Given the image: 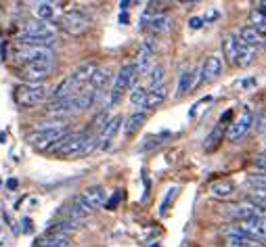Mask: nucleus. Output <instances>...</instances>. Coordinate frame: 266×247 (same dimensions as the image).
I'll list each match as a JSON object with an SVG mask.
<instances>
[{
  "label": "nucleus",
  "instance_id": "f257e3e1",
  "mask_svg": "<svg viewBox=\"0 0 266 247\" xmlns=\"http://www.w3.org/2000/svg\"><path fill=\"white\" fill-rule=\"evenodd\" d=\"M49 99V88L44 84H19L13 91V101L21 109H30Z\"/></svg>",
  "mask_w": 266,
  "mask_h": 247
},
{
  "label": "nucleus",
  "instance_id": "f03ea898",
  "mask_svg": "<svg viewBox=\"0 0 266 247\" xmlns=\"http://www.w3.org/2000/svg\"><path fill=\"white\" fill-rule=\"evenodd\" d=\"M65 134H68V126H42L34 132H30L26 141L36 147L38 151H49L59 139H63Z\"/></svg>",
  "mask_w": 266,
  "mask_h": 247
},
{
  "label": "nucleus",
  "instance_id": "7ed1b4c3",
  "mask_svg": "<svg viewBox=\"0 0 266 247\" xmlns=\"http://www.w3.org/2000/svg\"><path fill=\"white\" fill-rule=\"evenodd\" d=\"M55 72V61H36V63H26L19 67V78L26 80V84H42Z\"/></svg>",
  "mask_w": 266,
  "mask_h": 247
},
{
  "label": "nucleus",
  "instance_id": "20e7f679",
  "mask_svg": "<svg viewBox=\"0 0 266 247\" xmlns=\"http://www.w3.org/2000/svg\"><path fill=\"white\" fill-rule=\"evenodd\" d=\"M84 139H86V132H68V134H65L63 139H59L49 151L55 153L57 157H76V155H80V151H82Z\"/></svg>",
  "mask_w": 266,
  "mask_h": 247
},
{
  "label": "nucleus",
  "instance_id": "39448f33",
  "mask_svg": "<svg viewBox=\"0 0 266 247\" xmlns=\"http://www.w3.org/2000/svg\"><path fill=\"white\" fill-rule=\"evenodd\" d=\"M135 78H137V70H135V63H126L122 70L118 72L116 80H114V86H112V95H109V103L116 105L120 103V99L124 97L126 91H130V86L135 84Z\"/></svg>",
  "mask_w": 266,
  "mask_h": 247
},
{
  "label": "nucleus",
  "instance_id": "423d86ee",
  "mask_svg": "<svg viewBox=\"0 0 266 247\" xmlns=\"http://www.w3.org/2000/svg\"><path fill=\"white\" fill-rule=\"evenodd\" d=\"M59 28L70 36H82L91 30V19L80 11H68L59 17Z\"/></svg>",
  "mask_w": 266,
  "mask_h": 247
},
{
  "label": "nucleus",
  "instance_id": "0eeeda50",
  "mask_svg": "<svg viewBox=\"0 0 266 247\" xmlns=\"http://www.w3.org/2000/svg\"><path fill=\"white\" fill-rule=\"evenodd\" d=\"M15 59L26 65V63H36V61H55V51L53 49H40V47H15Z\"/></svg>",
  "mask_w": 266,
  "mask_h": 247
},
{
  "label": "nucleus",
  "instance_id": "6e6552de",
  "mask_svg": "<svg viewBox=\"0 0 266 247\" xmlns=\"http://www.w3.org/2000/svg\"><path fill=\"white\" fill-rule=\"evenodd\" d=\"M155 49H158V40H155V38H147V40L141 44V51H139V55H137V61H135V70H137V76H141V74H147V72L151 70V61H153Z\"/></svg>",
  "mask_w": 266,
  "mask_h": 247
},
{
  "label": "nucleus",
  "instance_id": "1a4fd4ad",
  "mask_svg": "<svg viewBox=\"0 0 266 247\" xmlns=\"http://www.w3.org/2000/svg\"><path fill=\"white\" fill-rule=\"evenodd\" d=\"M252 122H254V111L250 107H246V109H243V114L239 116V120H235L231 124L229 132H227L229 134V141H233V143L241 141L243 137H246V132L252 128Z\"/></svg>",
  "mask_w": 266,
  "mask_h": 247
},
{
  "label": "nucleus",
  "instance_id": "9d476101",
  "mask_svg": "<svg viewBox=\"0 0 266 247\" xmlns=\"http://www.w3.org/2000/svg\"><path fill=\"white\" fill-rule=\"evenodd\" d=\"M235 227L241 231V233H246L250 239L254 241H266V218H252V220H241L237 222Z\"/></svg>",
  "mask_w": 266,
  "mask_h": 247
},
{
  "label": "nucleus",
  "instance_id": "9b49d317",
  "mask_svg": "<svg viewBox=\"0 0 266 247\" xmlns=\"http://www.w3.org/2000/svg\"><path fill=\"white\" fill-rule=\"evenodd\" d=\"M122 124H124L122 116H116V118H112V120L105 124V128H103L101 134H99V147H101V149H109V147H112V143H114V139H116V134L120 132Z\"/></svg>",
  "mask_w": 266,
  "mask_h": 247
},
{
  "label": "nucleus",
  "instance_id": "f8f14e48",
  "mask_svg": "<svg viewBox=\"0 0 266 247\" xmlns=\"http://www.w3.org/2000/svg\"><path fill=\"white\" fill-rule=\"evenodd\" d=\"M82 199V204L88 208V210H97L101 206H105V189L103 187H88L86 191H82L80 195Z\"/></svg>",
  "mask_w": 266,
  "mask_h": 247
},
{
  "label": "nucleus",
  "instance_id": "ddd939ff",
  "mask_svg": "<svg viewBox=\"0 0 266 247\" xmlns=\"http://www.w3.org/2000/svg\"><path fill=\"white\" fill-rule=\"evenodd\" d=\"M17 42L21 47H40V49H53L57 36H30V34H19Z\"/></svg>",
  "mask_w": 266,
  "mask_h": 247
},
{
  "label": "nucleus",
  "instance_id": "4468645a",
  "mask_svg": "<svg viewBox=\"0 0 266 247\" xmlns=\"http://www.w3.org/2000/svg\"><path fill=\"white\" fill-rule=\"evenodd\" d=\"M220 72H223V57H220V55H210L206 59V63L202 65V80L204 82H212L214 78H218Z\"/></svg>",
  "mask_w": 266,
  "mask_h": 247
},
{
  "label": "nucleus",
  "instance_id": "2eb2a0df",
  "mask_svg": "<svg viewBox=\"0 0 266 247\" xmlns=\"http://www.w3.org/2000/svg\"><path fill=\"white\" fill-rule=\"evenodd\" d=\"M95 70H97V65H95V63H91V61H86V63H82L80 67H76V70L70 74V78L76 82V86H78V88H82V86H86L88 82H91V78H93Z\"/></svg>",
  "mask_w": 266,
  "mask_h": 247
},
{
  "label": "nucleus",
  "instance_id": "dca6fc26",
  "mask_svg": "<svg viewBox=\"0 0 266 247\" xmlns=\"http://www.w3.org/2000/svg\"><path fill=\"white\" fill-rule=\"evenodd\" d=\"M82 91V88H78L76 86V82L68 76V78H63L57 86H55V91H53V101H57V99H68V97H74V95H78Z\"/></svg>",
  "mask_w": 266,
  "mask_h": 247
},
{
  "label": "nucleus",
  "instance_id": "f3484780",
  "mask_svg": "<svg viewBox=\"0 0 266 247\" xmlns=\"http://www.w3.org/2000/svg\"><path fill=\"white\" fill-rule=\"evenodd\" d=\"M239 42H243L246 47H250V49H258V47H262V44L266 42L254 28H250V26H246V28H241L239 30Z\"/></svg>",
  "mask_w": 266,
  "mask_h": 247
},
{
  "label": "nucleus",
  "instance_id": "a211bd4d",
  "mask_svg": "<svg viewBox=\"0 0 266 247\" xmlns=\"http://www.w3.org/2000/svg\"><path fill=\"white\" fill-rule=\"evenodd\" d=\"M34 247H70V237H63V235H49L44 233L42 237L36 239Z\"/></svg>",
  "mask_w": 266,
  "mask_h": 247
},
{
  "label": "nucleus",
  "instance_id": "6ab92c4d",
  "mask_svg": "<svg viewBox=\"0 0 266 247\" xmlns=\"http://www.w3.org/2000/svg\"><path fill=\"white\" fill-rule=\"evenodd\" d=\"M166 97H168V88H166V84H162V86H155V88H151V91L147 93V101H145V109H155L158 105H162L164 101H166Z\"/></svg>",
  "mask_w": 266,
  "mask_h": 247
},
{
  "label": "nucleus",
  "instance_id": "aec40b11",
  "mask_svg": "<svg viewBox=\"0 0 266 247\" xmlns=\"http://www.w3.org/2000/svg\"><path fill=\"white\" fill-rule=\"evenodd\" d=\"M21 34H30V36H57L55 28L51 24H44V21H32V24H26Z\"/></svg>",
  "mask_w": 266,
  "mask_h": 247
},
{
  "label": "nucleus",
  "instance_id": "412c9836",
  "mask_svg": "<svg viewBox=\"0 0 266 247\" xmlns=\"http://www.w3.org/2000/svg\"><path fill=\"white\" fill-rule=\"evenodd\" d=\"M254 59H256V49H250L243 42H239L237 44V55H235V65L237 67H248V65L254 63Z\"/></svg>",
  "mask_w": 266,
  "mask_h": 247
},
{
  "label": "nucleus",
  "instance_id": "4be33fe9",
  "mask_svg": "<svg viewBox=\"0 0 266 247\" xmlns=\"http://www.w3.org/2000/svg\"><path fill=\"white\" fill-rule=\"evenodd\" d=\"M109 80H112V74H109V70L107 67H97L95 70V74H93V78H91V88H93V93H99V91H103V88L109 84Z\"/></svg>",
  "mask_w": 266,
  "mask_h": 247
},
{
  "label": "nucleus",
  "instance_id": "5701e85b",
  "mask_svg": "<svg viewBox=\"0 0 266 247\" xmlns=\"http://www.w3.org/2000/svg\"><path fill=\"white\" fill-rule=\"evenodd\" d=\"M91 214H93V210H88V208L82 204V199H80V197L74 199V204H72L70 210H68V216H70L72 222H82L84 218H88Z\"/></svg>",
  "mask_w": 266,
  "mask_h": 247
},
{
  "label": "nucleus",
  "instance_id": "b1692460",
  "mask_svg": "<svg viewBox=\"0 0 266 247\" xmlns=\"http://www.w3.org/2000/svg\"><path fill=\"white\" fill-rule=\"evenodd\" d=\"M78 231V222H72V220H59L55 222L53 227L47 231L49 235H63V237H70L72 233Z\"/></svg>",
  "mask_w": 266,
  "mask_h": 247
},
{
  "label": "nucleus",
  "instance_id": "393cba45",
  "mask_svg": "<svg viewBox=\"0 0 266 247\" xmlns=\"http://www.w3.org/2000/svg\"><path fill=\"white\" fill-rule=\"evenodd\" d=\"M210 193H212L214 197H218V199H229V197L235 195V187H233V183H229V181H216V183L210 187Z\"/></svg>",
  "mask_w": 266,
  "mask_h": 247
},
{
  "label": "nucleus",
  "instance_id": "a878e982",
  "mask_svg": "<svg viewBox=\"0 0 266 247\" xmlns=\"http://www.w3.org/2000/svg\"><path fill=\"white\" fill-rule=\"evenodd\" d=\"M145 120H147V114H145V111H137V114H132V116L126 120V124H124L126 134H135V132L145 124Z\"/></svg>",
  "mask_w": 266,
  "mask_h": 247
},
{
  "label": "nucleus",
  "instance_id": "bb28decb",
  "mask_svg": "<svg viewBox=\"0 0 266 247\" xmlns=\"http://www.w3.org/2000/svg\"><path fill=\"white\" fill-rule=\"evenodd\" d=\"M193 86H195V72L185 70V72L181 74V80H179V93H176V97L187 95Z\"/></svg>",
  "mask_w": 266,
  "mask_h": 247
},
{
  "label": "nucleus",
  "instance_id": "cd10ccee",
  "mask_svg": "<svg viewBox=\"0 0 266 247\" xmlns=\"http://www.w3.org/2000/svg\"><path fill=\"white\" fill-rule=\"evenodd\" d=\"M237 44H239V38L235 34H229L223 42V51H225V57L229 63L235 65V55H237Z\"/></svg>",
  "mask_w": 266,
  "mask_h": 247
},
{
  "label": "nucleus",
  "instance_id": "c85d7f7f",
  "mask_svg": "<svg viewBox=\"0 0 266 247\" xmlns=\"http://www.w3.org/2000/svg\"><path fill=\"white\" fill-rule=\"evenodd\" d=\"M246 199H248V204L266 210V189H252V191H248Z\"/></svg>",
  "mask_w": 266,
  "mask_h": 247
},
{
  "label": "nucleus",
  "instance_id": "c756f323",
  "mask_svg": "<svg viewBox=\"0 0 266 247\" xmlns=\"http://www.w3.org/2000/svg\"><path fill=\"white\" fill-rule=\"evenodd\" d=\"M34 13H36L38 21H44V24H49V21L53 19V15H55V9H53L51 3H38V5L34 7Z\"/></svg>",
  "mask_w": 266,
  "mask_h": 247
},
{
  "label": "nucleus",
  "instance_id": "7c9ffc66",
  "mask_svg": "<svg viewBox=\"0 0 266 247\" xmlns=\"http://www.w3.org/2000/svg\"><path fill=\"white\" fill-rule=\"evenodd\" d=\"M164 78H166V67H164V65L151 67V72H149V86H151V88L162 86V84H164Z\"/></svg>",
  "mask_w": 266,
  "mask_h": 247
},
{
  "label": "nucleus",
  "instance_id": "2f4dec72",
  "mask_svg": "<svg viewBox=\"0 0 266 247\" xmlns=\"http://www.w3.org/2000/svg\"><path fill=\"white\" fill-rule=\"evenodd\" d=\"M147 88L143 86H137V88H132V93H130V103L135 105V107H143L145 101H147Z\"/></svg>",
  "mask_w": 266,
  "mask_h": 247
},
{
  "label": "nucleus",
  "instance_id": "473e14b6",
  "mask_svg": "<svg viewBox=\"0 0 266 247\" xmlns=\"http://www.w3.org/2000/svg\"><path fill=\"white\" fill-rule=\"evenodd\" d=\"M147 28H151L155 34L166 32V30L170 28V19H168L166 15H158V17H153V19H151V24H149Z\"/></svg>",
  "mask_w": 266,
  "mask_h": 247
},
{
  "label": "nucleus",
  "instance_id": "72a5a7b5",
  "mask_svg": "<svg viewBox=\"0 0 266 247\" xmlns=\"http://www.w3.org/2000/svg\"><path fill=\"white\" fill-rule=\"evenodd\" d=\"M223 134H225V128H223V124H218L214 130H212V134L208 137V143H206V149L208 151H212V149H216V145L223 141Z\"/></svg>",
  "mask_w": 266,
  "mask_h": 247
},
{
  "label": "nucleus",
  "instance_id": "f704fd0d",
  "mask_svg": "<svg viewBox=\"0 0 266 247\" xmlns=\"http://www.w3.org/2000/svg\"><path fill=\"white\" fill-rule=\"evenodd\" d=\"M227 247H262L258 241L254 239H246V241H237V239H229L227 241Z\"/></svg>",
  "mask_w": 266,
  "mask_h": 247
},
{
  "label": "nucleus",
  "instance_id": "c9c22d12",
  "mask_svg": "<svg viewBox=\"0 0 266 247\" xmlns=\"http://www.w3.org/2000/svg\"><path fill=\"white\" fill-rule=\"evenodd\" d=\"M250 24H252L250 28H260V26H264V24H266V17H264L258 9H254V11L250 13Z\"/></svg>",
  "mask_w": 266,
  "mask_h": 247
},
{
  "label": "nucleus",
  "instance_id": "e433bc0d",
  "mask_svg": "<svg viewBox=\"0 0 266 247\" xmlns=\"http://www.w3.org/2000/svg\"><path fill=\"white\" fill-rule=\"evenodd\" d=\"M250 183L256 187V189H266V174H258V176H250Z\"/></svg>",
  "mask_w": 266,
  "mask_h": 247
},
{
  "label": "nucleus",
  "instance_id": "4c0bfd02",
  "mask_svg": "<svg viewBox=\"0 0 266 247\" xmlns=\"http://www.w3.org/2000/svg\"><path fill=\"white\" fill-rule=\"evenodd\" d=\"M120 199H122V193H120V191H116L112 199H109V201H105V208H107V210H114V208L120 204Z\"/></svg>",
  "mask_w": 266,
  "mask_h": 247
},
{
  "label": "nucleus",
  "instance_id": "58836bf2",
  "mask_svg": "<svg viewBox=\"0 0 266 247\" xmlns=\"http://www.w3.org/2000/svg\"><path fill=\"white\" fill-rule=\"evenodd\" d=\"M202 26H204V19H202V17H191V19H189V28H191V30H199Z\"/></svg>",
  "mask_w": 266,
  "mask_h": 247
},
{
  "label": "nucleus",
  "instance_id": "ea45409f",
  "mask_svg": "<svg viewBox=\"0 0 266 247\" xmlns=\"http://www.w3.org/2000/svg\"><path fill=\"white\" fill-rule=\"evenodd\" d=\"M21 224H24V233H32V231H34L30 218H24V220H21Z\"/></svg>",
  "mask_w": 266,
  "mask_h": 247
},
{
  "label": "nucleus",
  "instance_id": "a19ab883",
  "mask_svg": "<svg viewBox=\"0 0 266 247\" xmlns=\"http://www.w3.org/2000/svg\"><path fill=\"white\" fill-rule=\"evenodd\" d=\"M174 193H176V189H170V193L166 195V199H164V204H162V212H166V208H168V201L174 197Z\"/></svg>",
  "mask_w": 266,
  "mask_h": 247
},
{
  "label": "nucleus",
  "instance_id": "79ce46f5",
  "mask_svg": "<svg viewBox=\"0 0 266 247\" xmlns=\"http://www.w3.org/2000/svg\"><path fill=\"white\" fill-rule=\"evenodd\" d=\"M256 166H258V168H262V170H264V174H266V157H258V160H256Z\"/></svg>",
  "mask_w": 266,
  "mask_h": 247
},
{
  "label": "nucleus",
  "instance_id": "37998d69",
  "mask_svg": "<svg viewBox=\"0 0 266 247\" xmlns=\"http://www.w3.org/2000/svg\"><path fill=\"white\" fill-rule=\"evenodd\" d=\"M231 116H233V111H231V109H229V111H227V114H225V116H223V118H220V122H218V124H227V122H229V120H231Z\"/></svg>",
  "mask_w": 266,
  "mask_h": 247
},
{
  "label": "nucleus",
  "instance_id": "c03bdc74",
  "mask_svg": "<svg viewBox=\"0 0 266 247\" xmlns=\"http://www.w3.org/2000/svg\"><path fill=\"white\" fill-rule=\"evenodd\" d=\"M254 30H256V32H258V34L266 40V24H264V26H260V28H254Z\"/></svg>",
  "mask_w": 266,
  "mask_h": 247
},
{
  "label": "nucleus",
  "instance_id": "a18cd8bd",
  "mask_svg": "<svg viewBox=\"0 0 266 247\" xmlns=\"http://www.w3.org/2000/svg\"><path fill=\"white\" fill-rule=\"evenodd\" d=\"M258 11H260L264 17H266V0H264V3H258Z\"/></svg>",
  "mask_w": 266,
  "mask_h": 247
},
{
  "label": "nucleus",
  "instance_id": "49530a36",
  "mask_svg": "<svg viewBox=\"0 0 266 247\" xmlns=\"http://www.w3.org/2000/svg\"><path fill=\"white\" fill-rule=\"evenodd\" d=\"M7 187L13 191V189H17V181H15V178H11V181H7Z\"/></svg>",
  "mask_w": 266,
  "mask_h": 247
},
{
  "label": "nucleus",
  "instance_id": "de8ad7c7",
  "mask_svg": "<svg viewBox=\"0 0 266 247\" xmlns=\"http://www.w3.org/2000/svg\"><path fill=\"white\" fill-rule=\"evenodd\" d=\"M130 5H132V3H120V9H122V11H126Z\"/></svg>",
  "mask_w": 266,
  "mask_h": 247
},
{
  "label": "nucleus",
  "instance_id": "09e8293b",
  "mask_svg": "<svg viewBox=\"0 0 266 247\" xmlns=\"http://www.w3.org/2000/svg\"><path fill=\"white\" fill-rule=\"evenodd\" d=\"M120 24H128V17L126 15H120Z\"/></svg>",
  "mask_w": 266,
  "mask_h": 247
},
{
  "label": "nucleus",
  "instance_id": "8fccbe9b",
  "mask_svg": "<svg viewBox=\"0 0 266 247\" xmlns=\"http://www.w3.org/2000/svg\"><path fill=\"white\" fill-rule=\"evenodd\" d=\"M0 185H3V181H0Z\"/></svg>",
  "mask_w": 266,
  "mask_h": 247
}]
</instances>
